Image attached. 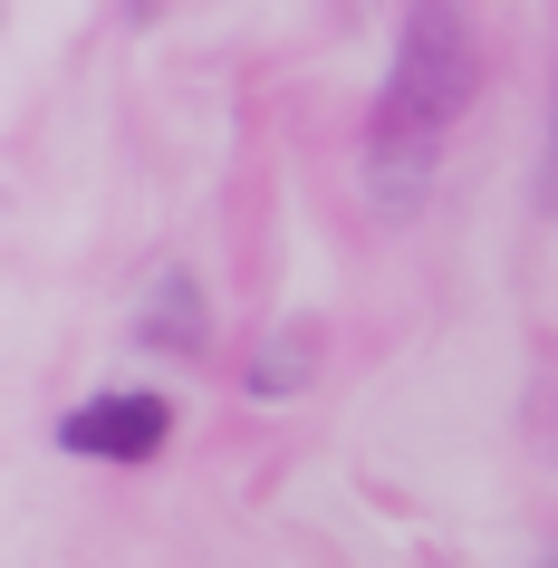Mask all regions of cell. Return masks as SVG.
<instances>
[{
  "label": "cell",
  "mask_w": 558,
  "mask_h": 568,
  "mask_svg": "<svg viewBox=\"0 0 558 568\" xmlns=\"http://www.w3.org/2000/svg\"><path fill=\"white\" fill-rule=\"evenodd\" d=\"M471 88H481V30H471V0H414L385 97L366 116V174H395L385 203H414V174L434 164V145L463 125Z\"/></svg>",
  "instance_id": "cell-1"
},
{
  "label": "cell",
  "mask_w": 558,
  "mask_h": 568,
  "mask_svg": "<svg viewBox=\"0 0 558 568\" xmlns=\"http://www.w3.org/2000/svg\"><path fill=\"white\" fill-rule=\"evenodd\" d=\"M164 434H174V405L145 395V386L88 395V405H68V415H59V453H78V463H154Z\"/></svg>",
  "instance_id": "cell-2"
},
{
  "label": "cell",
  "mask_w": 558,
  "mask_h": 568,
  "mask_svg": "<svg viewBox=\"0 0 558 568\" xmlns=\"http://www.w3.org/2000/svg\"><path fill=\"white\" fill-rule=\"evenodd\" d=\"M135 337H145V347H164V357H203V347H212L203 280H193V270H164V280H154V300L135 308Z\"/></svg>",
  "instance_id": "cell-3"
},
{
  "label": "cell",
  "mask_w": 558,
  "mask_h": 568,
  "mask_svg": "<svg viewBox=\"0 0 558 568\" xmlns=\"http://www.w3.org/2000/svg\"><path fill=\"white\" fill-rule=\"evenodd\" d=\"M308 366H318V328H270L261 337V357H251V395H270V405H280V395H298L308 386Z\"/></svg>",
  "instance_id": "cell-4"
},
{
  "label": "cell",
  "mask_w": 558,
  "mask_h": 568,
  "mask_svg": "<svg viewBox=\"0 0 558 568\" xmlns=\"http://www.w3.org/2000/svg\"><path fill=\"white\" fill-rule=\"evenodd\" d=\"M539 212L558 222V106H549V154H539Z\"/></svg>",
  "instance_id": "cell-5"
},
{
  "label": "cell",
  "mask_w": 558,
  "mask_h": 568,
  "mask_svg": "<svg viewBox=\"0 0 558 568\" xmlns=\"http://www.w3.org/2000/svg\"><path fill=\"white\" fill-rule=\"evenodd\" d=\"M539 568H558V549H549V559H539Z\"/></svg>",
  "instance_id": "cell-6"
}]
</instances>
